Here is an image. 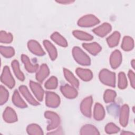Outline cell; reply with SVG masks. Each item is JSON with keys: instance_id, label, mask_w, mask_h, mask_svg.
<instances>
[{"instance_id": "cell-13", "label": "cell", "mask_w": 135, "mask_h": 135, "mask_svg": "<svg viewBox=\"0 0 135 135\" xmlns=\"http://www.w3.org/2000/svg\"><path fill=\"white\" fill-rule=\"evenodd\" d=\"M129 115V108L127 104L123 105L120 112V123L123 127H126L128 124Z\"/></svg>"}, {"instance_id": "cell-1", "label": "cell", "mask_w": 135, "mask_h": 135, "mask_svg": "<svg viewBox=\"0 0 135 135\" xmlns=\"http://www.w3.org/2000/svg\"><path fill=\"white\" fill-rule=\"evenodd\" d=\"M73 56L75 60L80 64L83 65H89L91 61L89 56L84 53L80 47L75 46L72 50Z\"/></svg>"}, {"instance_id": "cell-9", "label": "cell", "mask_w": 135, "mask_h": 135, "mask_svg": "<svg viewBox=\"0 0 135 135\" xmlns=\"http://www.w3.org/2000/svg\"><path fill=\"white\" fill-rule=\"evenodd\" d=\"M3 119L7 123H13L17 120V117L15 111L10 107H7L3 115Z\"/></svg>"}, {"instance_id": "cell-26", "label": "cell", "mask_w": 135, "mask_h": 135, "mask_svg": "<svg viewBox=\"0 0 135 135\" xmlns=\"http://www.w3.org/2000/svg\"><path fill=\"white\" fill-rule=\"evenodd\" d=\"M51 38L57 44L62 47H66L68 46V43L66 40L57 32L53 33L51 35Z\"/></svg>"}, {"instance_id": "cell-21", "label": "cell", "mask_w": 135, "mask_h": 135, "mask_svg": "<svg viewBox=\"0 0 135 135\" xmlns=\"http://www.w3.org/2000/svg\"><path fill=\"white\" fill-rule=\"evenodd\" d=\"M105 116V111L103 106L97 103L95 104L94 109V118L96 120H101Z\"/></svg>"}, {"instance_id": "cell-36", "label": "cell", "mask_w": 135, "mask_h": 135, "mask_svg": "<svg viewBox=\"0 0 135 135\" xmlns=\"http://www.w3.org/2000/svg\"><path fill=\"white\" fill-rule=\"evenodd\" d=\"M9 93L8 91L2 85L0 86V104H4L8 100Z\"/></svg>"}, {"instance_id": "cell-18", "label": "cell", "mask_w": 135, "mask_h": 135, "mask_svg": "<svg viewBox=\"0 0 135 135\" xmlns=\"http://www.w3.org/2000/svg\"><path fill=\"white\" fill-rule=\"evenodd\" d=\"M21 59L24 64L25 69L28 72L33 73L37 70L38 65L37 64H32L29 58L26 55L22 54L21 56Z\"/></svg>"}, {"instance_id": "cell-41", "label": "cell", "mask_w": 135, "mask_h": 135, "mask_svg": "<svg viewBox=\"0 0 135 135\" xmlns=\"http://www.w3.org/2000/svg\"><path fill=\"white\" fill-rule=\"evenodd\" d=\"M131 65L133 67V69H134V60H133L132 61H131Z\"/></svg>"}, {"instance_id": "cell-40", "label": "cell", "mask_w": 135, "mask_h": 135, "mask_svg": "<svg viewBox=\"0 0 135 135\" xmlns=\"http://www.w3.org/2000/svg\"><path fill=\"white\" fill-rule=\"evenodd\" d=\"M121 134H134L133 133H132V132H126V131H123V132H122L121 133Z\"/></svg>"}, {"instance_id": "cell-10", "label": "cell", "mask_w": 135, "mask_h": 135, "mask_svg": "<svg viewBox=\"0 0 135 135\" xmlns=\"http://www.w3.org/2000/svg\"><path fill=\"white\" fill-rule=\"evenodd\" d=\"M61 91L66 98L69 99L75 98L78 95V91L76 90L73 86L68 84L61 86Z\"/></svg>"}, {"instance_id": "cell-17", "label": "cell", "mask_w": 135, "mask_h": 135, "mask_svg": "<svg viewBox=\"0 0 135 135\" xmlns=\"http://www.w3.org/2000/svg\"><path fill=\"white\" fill-rule=\"evenodd\" d=\"M49 74V69L45 64H43L36 73V79L40 82H42Z\"/></svg>"}, {"instance_id": "cell-34", "label": "cell", "mask_w": 135, "mask_h": 135, "mask_svg": "<svg viewBox=\"0 0 135 135\" xmlns=\"http://www.w3.org/2000/svg\"><path fill=\"white\" fill-rule=\"evenodd\" d=\"M13 41V36L10 33L1 31L0 33V41L1 43H9Z\"/></svg>"}, {"instance_id": "cell-4", "label": "cell", "mask_w": 135, "mask_h": 135, "mask_svg": "<svg viewBox=\"0 0 135 135\" xmlns=\"http://www.w3.org/2000/svg\"><path fill=\"white\" fill-rule=\"evenodd\" d=\"M1 80L2 83H3L10 89L13 88L15 85L14 79L13 78L9 69L7 66L4 67L1 77Z\"/></svg>"}, {"instance_id": "cell-39", "label": "cell", "mask_w": 135, "mask_h": 135, "mask_svg": "<svg viewBox=\"0 0 135 135\" xmlns=\"http://www.w3.org/2000/svg\"><path fill=\"white\" fill-rule=\"evenodd\" d=\"M74 1H57V2L60 3H62V4H70L71 3L73 2Z\"/></svg>"}, {"instance_id": "cell-37", "label": "cell", "mask_w": 135, "mask_h": 135, "mask_svg": "<svg viewBox=\"0 0 135 135\" xmlns=\"http://www.w3.org/2000/svg\"><path fill=\"white\" fill-rule=\"evenodd\" d=\"M120 131V128L113 123H109L105 127V131L108 134L117 133Z\"/></svg>"}, {"instance_id": "cell-24", "label": "cell", "mask_w": 135, "mask_h": 135, "mask_svg": "<svg viewBox=\"0 0 135 135\" xmlns=\"http://www.w3.org/2000/svg\"><path fill=\"white\" fill-rule=\"evenodd\" d=\"M81 134H99L100 133L98 129L93 126L86 124L83 126L80 130Z\"/></svg>"}, {"instance_id": "cell-20", "label": "cell", "mask_w": 135, "mask_h": 135, "mask_svg": "<svg viewBox=\"0 0 135 135\" xmlns=\"http://www.w3.org/2000/svg\"><path fill=\"white\" fill-rule=\"evenodd\" d=\"M43 44L47 51L51 59L52 60H55L57 55V53L55 46L47 40H44L43 41Z\"/></svg>"}, {"instance_id": "cell-29", "label": "cell", "mask_w": 135, "mask_h": 135, "mask_svg": "<svg viewBox=\"0 0 135 135\" xmlns=\"http://www.w3.org/2000/svg\"><path fill=\"white\" fill-rule=\"evenodd\" d=\"M27 132L31 135H42L43 134V130L41 127L36 124H31L27 126Z\"/></svg>"}, {"instance_id": "cell-14", "label": "cell", "mask_w": 135, "mask_h": 135, "mask_svg": "<svg viewBox=\"0 0 135 135\" xmlns=\"http://www.w3.org/2000/svg\"><path fill=\"white\" fill-rule=\"evenodd\" d=\"M111 30V26L107 23H104L101 25L93 30V32L99 36L103 37L108 34Z\"/></svg>"}, {"instance_id": "cell-15", "label": "cell", "mask_w": 135, "mask_h": 135, "mask_svg": "<svg viewBox=\"0 0 135 135\" xmlns=\"http://www.w3.org/2000/svg\"><path fill=\"white\" fill-rule=\"evenodd\" d=\"M19 90L26 100L33 105H37L40 103L33 97L29 92L27 88L25 85H21L19 87Z\"/></svg>"}, {"instance_id": "cell-35", "label": "cell", "mask_w": 135, "mask_h": 135, "mask_svg": "<svg viewBox=\"0 0 135 135\" xmlns=\"http://www.w3.org/2000/svg\"><path fill=\"white\" fill-rule=\"evenodd\" d=\"M57 83V79L56 78L52 76L46 81L45 87L47 89H54L56 88Z\"/></svg>"}, {"instance_id": "cell-23", "label": "cell", "mask_w": 135, "mask_h": 135, "mask_svg": "<svg viewBox=\"0 0 135 135\" xmlns=\"http://www.w3.org/2000/svg\"><path fill=\"white\" fill-rule=\"evenodd\" d=\"M12 102L16 107H18L19 108H24L27 107V104L22 99L19 93L16 90H15L14 92L12 97Z\"/></svg>"}, {"instance_id": "cell-12", "label": "cell", "mask_w": 135, "mask_h": 135, "mask_svg": "<svg viewBox=\"0 0 135 135\" xmlns=\"http://www.w3.org/2000/svg\"><path fill=\"white\" fill-rule=\"evenodd\" d=\"M30 86L36 98L40 101H41L43 98L44 90H43L41 85L37 83L31 81L30 82Z\"/></svg>"}, {"instance_id": "cell-16", "label": "cell", "mask_w": 135, "mask_h": 135, "mask_svg": "<svg viewBox=\"0 0 135 135\" xmlns=\"http://www.w3.org/2000/svg\"><path fill=\"white\" fill-rule=\"evenodd\" d=\"M83 47L92 55H95L101 51V46L96 42L91 43H83Z\"/></svg>"}, {"instance_id": "cell-5", "label": "cell", "mask_w": 135, "mask_h": 135, "mask_svg": "<svg viewBox=\"0 0 135 135\" xmlns=\"http://www.w3.org/2000/svg\"><path fill=\"white\" fill-rule=\"evenodd\" d=\"M99 20L95 16L89 14L85 15L79 19L78 24L80 26L82 27H89L92 26L99 23Z\"/></svg>"}, {"instance_id": "cell-2", "label": "cell", "mask_w": 135, "mask_h": 135, "mask_svg": "<svg viewBox=\"0 0 135 135\" xmlns=\"http://www.w3.org/2000/svg\"><path fill=\"white\" fill-rule=\"evenodd\" d=\"M99 79L105 85L114 87L115 84V73L107 69L102 70L99 73Z\"/></svg>"}, {"instance_id": "cell-11", "label": "cell", "mask_w": 135, "mask_h": 135, "mask_svg": "<svg viewBox=\"0 0 135 135\" xmlns=\"http://www.w3.org/2000/svg\"><path fill=\"white\" fill-rule=\"evenodd\" d=\"M122 61V55L121 52L116 50L113 51L110 58V63L111 66L113 69L117 68L121 64Z\"/></svg>"}, {"instance_id": "cell-32", "label": "cell", "mask_w": 135, "mask_h": 135, "mask_svg": "<svg viewBox=\"0 0 135 135\" xmlns=\"http://www.w3.org/2000/svg\"><path fill=\"white\" fill-rule=\"evenodd\" d=\"M116 97V93L112 90H107L104 94V100L106 103H110L114 101Z\"/></svg>"}, {"instance_id": "cell-30", "label": "cell", "mask_w": 135, "mask_h": 135, "mask_svg": "<svg viewBox=\"0 0 135 135\" xmlns=\"http://www.w3.org/2000/svg\"><path fill=\"white\" fill-rule=\"evenodd\" d=\"M73 34L75 37L81 40L91 41L93 38V37L91 35L81 31H74L73 32Z\"/></svg>"}, {"instance_id": "cell-22", "label": "cell", "mask_w": 135, "mask_h": 135, "mask_svg": "<svg viewBox=\"0 0 135 135\" xmlns=\"http://www.w3.org/2000/svg\"><path fill=\"white\" fill-rule=\"evenodd\" d=\"M63 72L64 76L67 81H68L75 88H78L79 85V82L77 79L72 74V73L66 69H63Z\"/></svg>"}, {"instance_id": "cell-31", "label": "cell", "mask_w": 135, "mask_h": 135, "mask_svg": "<svg viewBox=\"0 0 135 135\" xmlns=\"http://www.w3.org/2000/svg\"><path fill=\"white\" fill-rule=\"evenodd\" d=\"M0 52L5 57H11L15 54L14 50L12 47L1 46Z\"/></svg>"}, {"instance_id": "cell-6", "label": "cell", "mask_w": 135, "mask_h": 135, "mask_svg": "<svg viewBox=\"0 0 135 135\" xmlns=\"http://www.w3.org/2000/svg\"><path fill=\"white\" fill-rule=\"evenodd\" d=\"M60 103L59 95L54 92H47L46 93L45 103L47 107L51 108L57 107Z\"/></svg>"}, {"instance_id": "cell-7", "label": "cell", "mask_w": 135, "mask_h": 135, "mask_svg": "<svg viewBox=\"0 0 135 135\" xmlns=\"http://www.w3.org/2000/svg\"><path fill=\"white\" fill-rule=\"evenodd\" d=\"M92 104V98L90 96L85 98L81 102L80 109L83 115L90 118L91 116V106Z\"/></svg>"}, {"instance_id": "cell-19", "label": "cell", "mask_w": 135, "mask_h": 135, "mask_svg": "<svg viewBox=\"0 0 135 135\" xmlns=\"http://www.w3.org/2000/svg\"><path fill=\"white\" fill-rule=\"evenodd\" d=\"M77 75L83 81H90L93 77L92 72L88 69L78 68L76 70Z\"/></svg>"}, {"instance_id": "cell-25", "label": "cell", "mask_w": 135, "mask_h": 135, "mask_svg": "<svg viewBox=\"0 0 135 135\" xmlns=\"http://www.w3.org/2000/svg\"><path fill=\"white\" fill-rule=\"evenodd\" d=\"M120 37V34L119 32L115 31L110 35L107 39V43L110 47H114L119 43Z\"/></svg>"}, {"instance_id": "cell-27", "label": "cell", "mask_w": 135, "mask_h": 135, "mask_svg": "<svg viewBox=\"0 0 135 135\" xmlns=\"http://www.w3.org/2000/svg\"><path fill=\"white\" fill-rule=\"evenodd\" d=\"M134 47V41L130 36H126L123 37L121 44V48L126 51L131 50Z\"/></svg>"}, {"instance_id": "cell-8", "label": "cell", "mask_w": 135, "mask_h": 135, "mask_svg": "<svg viewBox=\"0 0 135 135\" xmlns=\"http://www.w3.org/2000/svg\"><path fill=\"white\" fill-rule=\"evenodd\" d=\"M27 46L30 51L36 55L42 56L45 54V52L41 46L37 41L35 40H31L28 41Z\"/></svg>"}, {"instance_id": "cell-38", "label": "cell", "mask_w": 135, "mask_h": 135, "mask_svg": "<svg viewBox=\"0 0 135 135\" xmlns=\"http://www.w3.org/2000/svg\"><path fill=\"white\" fill-rule=\"evenodd\" d=\"M128 76H129V80L130 81L131 85L134 89V86H135V78H134V72L130 70L128 72Z\"/></svg>"}, {"instance_id": "cell-28", "label": "cell", "mask_w": 135, "mask_h": 135, "mask_svg": "<svg viewBox=\"0 0 135 135\" xmlns=\"http://www.w3.org/2000/svg\"><path fill=\"white\" fill-rule=\"evenodd\" d=\"M11 65H12L13 70L14 71V73L16 75V76L17 77V78L20 81H24L25 79V76L24 75V74L20 70L18 61L16 60L13 61L12 62Z\"/></svg>"}, {"instance_id": "cell-3", "label": "cell", "mask_w": 135, "mask_h": 135, "mask_svg": "<svg viewBox=\"0 0 135 135\" xmlns=\"http://www.w3.org/2000/svg\"><path fill=\"white\" fill-rule=\"evenodd\" d=\"M45 117L47 119L49 124L47 127V130H52L56 128L60 123V119L59 116L55 112L52 111H46L44 113Z\"/></svg>"}, {"instance_id": "cell-33", "label": "cell", "mask_w": 135, "mask_h": 135, "mask_svg": "<svg viewBox=\"0 0 135 135\" xmlns=\"http://www.w3.org/2000/svg\"><path fill=\"white\" fill-rule=\"evenodd\" d=\"M118 87L120 89H124L127 86V80L124 73L121 72L118 75Z\"/></svg>"}]
</instances>
